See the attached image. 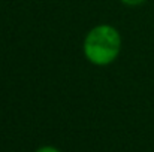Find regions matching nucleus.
I'll use <instances>...</instances> for the list:
<instances>
[{
    "mask_svg": "<svg viewBox=\"0 0 154 152\" xmlns=\"http://www.w3.org/2000/svg\"><path fill=\"white\" fill-rule=\"evenodd\" d=\"M121 45V34L114 25L99 24L85 34L82 52L91 64L103 67L118 58Z\"/></svg>",
    "mask_w": 154,
    "mask_h": 152,
    "instance_id": "nucleus-1",
    "label": "nucleus"
},
{
    "mask_svg": "<svg viewBox=\"0 0 154 152\" xmlns=\"http://www.w3.org/2000/svg\"><path fill=\"white\" fill-rule=\"evenodd\" d=\"M120 1L124 3V4H127V6H139V4L145 3L147 0H120Z\"/></svg>",
    "mask_w": 154,
    "mask_h": 152,
    "instance_id": "nucleus-2",
    "label": "nucleus"
},
{
    "mask_svg": "<svg viewBox=\"0 0 154 152\" xmlns=\"http://www.w3.org/2000/svg\"><path fill=\"white\" fill-rule=\"evenodd\" d=\"M35 152H61V151H60V149H57V148H54V146L47 145V146H41L39 149H36Z\"/></svg>",
    "mask_w": 154,
    "mask_h": 152,
    "instance_id": "nucleus-3",
    "label": "nucleus"
}]
</instances>
